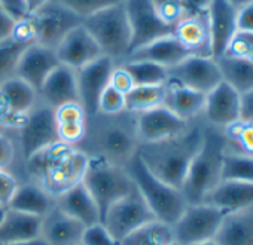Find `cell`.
<instances>
[{
	"mask_svg": "<svg viewBox=\"0 0 253 245\" xmlns=\"http://www.w3.org/2000/svg\"><path fill=\"white\" fill-rule=\"evenodd\" d=\"M201 140L203 131L191 130L169 140L146 143L137 150V155L157 178L182 190L189 165L200 149Z\"/></svg>",
	"mask_w": 253,
	"mask_h": 245,
	"instance_id": "obj_1",
	"label": "cell"
},
{
	"mask_svg": "<svg viewBox=\"0 0 253 245\" xmlns=\"http://www.w3.org/2000/svg\"><path fill=\"white\" fill-rule=\"evenodd\" d=\"M27 161L30 173L41 180L42 189L48 195L60 196L84 180L88 156L58 141Z\"/></svg>",
	"mask_w": 253,
	"mask_h": 245,
	"instance_id": "obj_2",
	"label": "cell"
},
{
	"mask_svg": "<svg viewBox=\"0 0 253 245\" xmlns=\"http://www.w3.org/2000/svg\"><path fill=\"white\" fill-rule=\"evenodd\" d=\"M225 155V137L214 128L203 131V140L195 153L182 193L188 205L203 204L206 196L222 180V159Z\"/></svg>",
	"mask_w": 253,
	"mask_h": 245,
	"instance_id": "obj_3",
	"label": "cell"
},
{
	"mask_svg": "<svg viewBox=\"0 0 253 245\" xmlns=\"http://www.w3.org/2000/svg\"><path fill=\"white\" fill-rule=\"evenodd\" d=\"M125 171L128 173L136 189L145 199L157 221L173 226L186 208L182 190L169 186L157 178L143 164L137 152L130 158Z\"/></svg>",
	"mask_w": 253,
	"mask_h": 245,
	"instance_id": "obj_4",
	"label": "cell"
},
{
	"mask_svg": "<svg viewBox=\"0 0 253 245\" xmlns=\"http://www.w3.org/2000/svg\"><path fill=\"white\" fill-rule=\"evenodd\" d=\"M82 183L94 198L100 211V218L104 217L115 202L134 190V183L128 173L103 155L88 158Z\"/></svg>",
	"mask_w": 253,
	"mask_h": 245,
	"instance_id": "obj_5",
	"label": "cell"
},
{
	"mask_svg": "<svg viewBox=\"0 0 253 245\" xmlns=\"http://www.w3.org/2000/svg\"><path fill=\"white\" fill-rule=\"evenodd\" d=\"M84 27L92 35L103 55L113 61L128 55L131 30L124 3L101 9L82 20Z\"/></svg>",
	"mask_w": 253,
	"mask_h": 245,
	"instance_id": "obj_6",
	"label": "cell"
},
{
	"mask_svg": "<svg viewBox=\"0 0 253 245\" xmlns=\"http://www.w3.org/2000/svg\"><path fill=\"white\" fill-rule=\"evenodd\" d=\"M226 214L209 204L186 205L182 215L171 226L179 245H194L214 239Z\"/></svg>",
	"mask_w": 253,
	"mask_h": 245,
	"instance_id": "obj_7",
	"label": "cell"
},
{
	"mask_svg": "<svg viewBox=\"0 0 253 245\" xmlns=\"http://www.w3.org/2000/svg\"><path fill=\"white\" fill-rule=\"evenodd\" d=\"M29 18L36 32V43L54 51L63 37L82 23L81 17L58 0H48L35 12L29 14Z\"/></svg>",
	"mask_w": 253,
	"mask_h": 245,
	"instance_id": "obj_8",
	"label": "cell"
},
{
	"mask_svg": "<svg viewBox=\"0 0 253 245\" xmlns=\"http://www.w3.org/2000/svg\"><path fill=\"white\" fill-rule=\"evenodd\" d=\"M124 6L131 30L128 55L160 37L173 35L174 29L163 21L152 0H125Z\"/></svg>",
	"mask_w": 253,
	"mask_h": 245,
	"instance_id": "obj_9",
	"label": "cell"
},
{
	"mask_svg": "<svg viewBox=\"0 0 253 245\" xmlns=\"http://www.w3.org/2000/svg\"><path fill=\"white\" fill-rule=\"evenodd\" d=\"M152 221L155 217L136 186L131 193L115 202L101 218L104 227L119 241Z\"/></svg>",
	"mask_w": 253,
	"mask_h": 245,
	"instance_id": "obj_10",
	"label": "cell"
},
{
	"mask_svg": "<svg viewBox=\"0 0 253 245\" xmlns=\"http://www.w3.org/2000/svg\"><path fill=\"white\" fill-rule=\"evenodd\" d=\"M169 79L203 94L210 92L223 80L217 61L211 57L200 55H189L177 66L169 69Z\"/></svg>",
	"mask_w": 253,
	"mask_h": 245,
	"instance_id": "obj_11",
	"label": "cell"
},
{
	"mask_svg": "<svg viewBox=\"0 0 253 245\" xmlns=\"http://www.w3.org/2000/svg\"><path fill=\"white\" fill-rule=\"evenodd\" d=\"M20 128L23 153L27 159L60 141L55 110L51 107H41L30 111Z\"/></svg>",
	"mask_w": 253,
	"mask_h": 245,
	"instance_id": "obj_12",
	"label": "cell"
},
{
	"mask_svg": "<svg viewBox=\"0 0 253 245\" xmlns=\"http://www.w3.org/2000/svg\"><path fill=\"white\" fill-rule=\"evenodd\" d=\"M38 91L17 76L0 80V124L21 127L32 111Z\"/></svg>",
	"mask_w": 253,
	"mask_h": 245,
	"instance_id": "obj_13",
	"label": "cell"
},
{
	"mask_svg": "<svg viewBox=\"0 0 253 245\" xmlns=\"http://www.w3.org/2000/svg\"><path fill=\"white\" fill-rule=\"evenodd\" d=\"M113 67L115 61L106 55H101L76 71L79 104L85 110L86 116L98 114V101L103 91L109 86Z\"/></svg>",
	"mask_w": 253,
	"mask_h": 245,
	"instance_id": "obj_14",
	"label": "cell"
},
{
	"mask_svg": "<svg viewBox=\"0 0 253 245\" xmlns=\"http://www.w3.org/2000/svg\"><path fill=\"white\" fill-rule=\"evenodd\" d=\"M55 54L60 64L70 67L75 71L103 55L98 43L82 23L63 37V40L55 48Z\"/></svg>",
	"mask_w": 253,
	"mask_h": 245,
	"instance_id": "obj_15",
	"label": "cell"
},
{
	"mask_svg": "<svg viewBox=\"0 0 253 245\" xmlns=\"http://www.w3.org/2000/svg\"><path fill=\"white\" fill-rule=\"evenodd\" d=\"M137 114V136L143 144L169 140L186 131V120L180 119L166 105H158Z\"/></svg>",
	"mask_w": 253,
	"mask_h": 245,
	"instance_id": "obj_16",
	"label": "cell"
},
{
	"mask_svg": "<svg viewBox=\"0 0 253 245\" xmlns=\"http://www.w3.org/2000/svg\"><path fill=\"white\" fill-rule=\"evenodd\" d=\"M207 20L211 42V58H220L237 33V9L228 0H211L207 6Z\"/></svg>",
	"mask_w": 253,
	"mask_h": 245,
	"instance_id": "obj_17",
	"label": "cell"
},
{
	"mask_svg": "<svg viewBox=\"0 0 253 245\" xmlns=\"http://www.w3.org/2000/svg\"><path fill=\"white\" fill-rule=\"evenodd\" d=\"M204 111L216 127H231L241 120V94L222 80L206 94Z\"/></svg>",
	"mask_w": 253,
	"mask_h": 245,
	"instance_id": "obj_18",
	"label": "cell"
},
{
	"mask_svg": "<svg viewBox=\"0 0 253 245\" xmlns=\"http://www.w3.org/2000/svg\"><path fill=\"white\" fill-rule=\"evenodd\" d=\"M58 66L60 61L54 49H49L39 43H33L23 52L14 76L23 79L39 92L45 79Z\"/></svg>",
	"mask_w": 253,
	"mask_h": 245,
	"instance_id": "obj_19",
	"label": "cell"
},
{
	"mask_svg": "<svg viewBox=\"0 0 253 245\" xmlns=\"http://www.w3.org/2000/svg\"><path fill=\"white\" fill-rule=\"evenodd\" d=\"M39 92L48 103V107L54 110L70 103H79L76 71L60 64L45 79Z\"/></svg>",
	"mask_w": 253,
	"mask_h": 245,
	"instance_id": "obj_20",
	"label": "cell"
},
{
	"mask_svg": "<svg viewBox=\"0 0 253 245\" xmlns=\"http://www.w3.org/2000/svg\"><path fill=\"white\" fill-rule=\"evenodd\" d=\"M222 210L226 215L246 211L253 205V183L220 181L203 201Z\"/></svg>",
	"mask_w": 253,
	"mask_h": 245,
	"instance_id": "obj_21",
	"label": "cell"
},
{
	"mask_svg": "<svg viewBox=\"0 0 253 245\" xmlns=\"http://www.w3.org/2000/svg\"><path fill=\"white\" fill-rule=\"evenodd\" d=\"M206 11L197 15L185 17L173 30L176 39L191 55L211 57L210 30Z\"/></svg>",
	"mask_w": 253,
	"mask_h": 245,
	"instance_id": "obj_22",
	"label": "cell"
},
{
	"mask_svg": "<svg viewBox=\"0 0 253 245\" xmlns=\"http://www.w3.org/2000/svg\"><path fill=\"white\" fill-rule=\"evenodd\" d=\"M58 198L60 210L69 217L79 221L81 224H84L85 227L101 221L98 207L82 181L60 195Z\"/></svg>",
	"mask_w": 253,
	"mask_h": 245,
	"instance_id": "obj_23",
	"label": "cell"
},
{
	"mask_svg": "<svg viewBox=\"0 0 253 245\" xmlns=\"http://www.w3.org/2000/svg\"><path fill=\"white\" fill-rule=\"evenodd\" d=\"M191 54L183 48V45L176 39L174 35H169L154 40L152 43L134 51L130 54L128 60H140V61H151L160 64L166 69H171L183 61Z\"/></svg>",
	"mask_w": 253,
	"mask_h": 245,
	"instance_id": "obj_24",
	"label": "cell"
},
{
	"mask_svg": "<svg viewBox=\"0 0 253 245\" xmlns=\"http://www.w3.org/2000/svg\"><path fill=\"white\" fill-rule=\"evenodd\" d=\"M42 221V238L48 245H76L81 242L85 226L64 214L60 208L46 214Z\"/></svg>",
	"mask_w": 253,
	"mask_h": 245,
	"instance_id": "obj_25",
	"label": "cell"
},
{
	"mask_svg": "<svg viewBox=\"0 0 253 245\" xmlns=\"http://www.w3.org/2000/svg\"><path fill=\"white\" fill-rule=\"evenodd\" d=\"M42 221L43 217L8 210L5 220L0 224V242L6 245L42 238Z\"/></svg>",
	"mask_w": 253,
	"mask_h": 245,
	"instance_id": "obj_26",
	"label": "cell"
},
{
	"mask_svg": "<svg viewBox=\"0 0 253 245\" xmlns=\"http://www.w3.org/2000/svg\"><path fill=\"white\" fill-rule=\"evenodd\" d=\"M164 86H166V100L163 105L170 108L180 119L188 122V119L194 117L195 114L204 110L206 94L183 86L171 79H167Z\"/></svg>",
	"mask_w": 253,
	"mask_h": 245,
	"instance_id": "obj_27",
	"label": "cell"
},
{
	"mask_svg": "<svg viewBox=\"0 0 253 245\" xmlns=\"http://www.w3.org/2000/svg\"><path fill=\"white\" fill-rule=\"evenodd\" d=\"M214 241L217 245H253V212L240 211L226 215Z\"/></svg>",
	"mask_w": 253,
	"mask_h": 245,
	"instance_id": "obj_28",
	"label": "cell"
},
{
	"mask_svg": "<svg viewBox=\"0 0 253 245\" xmlns=\"http://www.w3.org/2000/svg\"><path fill=\"white\" fill-rule=\"evenodd\" d=\"M86 114L79 103H70L55 108V122L58 139L69 146L81 141L86 131Z\"/></svg>",
	"mask_w": 253,
	"mask_h": 245,
	"instance_id": "obj_29",
	"label": "cell"
},
{
	"mask_svg": "<svg viewBox=\"0 0 253 245\" xmlns=\"http://www.w3.org/2000/svg\"><path fill=\"white\" fill-rule=\"evenodd\" d=\"M6 208L29 215L45 217L51 210V198L42 187L33 184L18 186Z\"/></svg>",
	"mask_w": 253,
	"mask_h": 245,
	"instance_id": "obj_30",
	"label": "cell"
},
{
	"mask_svg": "<svg viewBox=\"0 0 253 245\" xmlns=\"http://www.w3.org/2000/svg\"><path fill=\"white\" fill-rule=\"evenodd\" d=\"M216 61L219 64L222 79L237 92L244 94L253 89V63L231 55H222Z\"/></svg>",
	"mask_w": 253,
	"mask_h": 245,
	"instance_id": "obj_31",
	"label": "cell"
},
{
	"mask_svg": "<svg viewBox=\"0 0 253 245\" xmlns=\"http://www.w3.org/2000/svg\"><path fill=\"white\" fill-rule=\"evenodd\" d=\"M166 100L164 85H136L125 94V110L133 113L148 111L163 105Z\"/></svg>",
	"mask_w": 253,
	"mask_h": 245,
	"instance_id": "obj_32",
	"label": "cell"
},
{
	"mask_svg": "<svg viewBox=\"0 0 253 245\" xmlns=\"http://www.w3.org/2000/svg\"><path fill=\"white\" fill-rule=\"evenodd\" d=\"M121 245H179L174 239L171 226L161 221H152L139 230L133 232L125 239L121 241Z\"/></svg>",
	"mask_w": 253,
	"mask_h": 245,
	"instance_id": "obj_33",
	"label": "cell"
},
{
	"mask_svg": "<svg viewBox=\"0 0 253 245\" xmlns=\"http://www.w3.org/2000/svg\"><path fill=\"white\" fill-rule=\"evenodd\" d=\"M124 66L130 71L134 86L136 85H164L169 79V69L160 64L151 63V61L128 60Z\"/></svg>",
	"mask_w": 253,
	"mask_h": 245,
	"instance_id": "obj_34",
	"label": "cell"
},
{
	"mask_svg": "<svg viewBox=\"0 0 253 245\" xmlns=\"http://www.w3.org/2000/svg\"><path fill=\"white\" fill-rule=\"evenodd\" d=\"M101 147L106 152V158L124 159L131 158L134 152V139L122 128L106 130L101 136Z\"/></svg>",
	"mask_w": 253,
	"mask_h": 245,
	"instance_id": "obj_35",
	"label": "cell"
},
{
	"mask_svg": "<svg viewBox=\"0 0 253 245\" xmlns=\"http://www.w3.org/2000/svg\"><path fill=\"white\" fill-rule=\"evenodd\" d=\"M253 183V158L244 155H223L220 181Z\"/></svg>",
	"mask_w": 253,
	"mask_h": 245,
	"instance_id": "obj_36",
	"label": "cell"
},
{
	"mask_svg": "<svg viewBox=\"0 0 253 245\" xmlns=\"http://www.w3.org/2000/svg\"><path fill=\"white\" fill-rule=\"evenodd\" d=\"M29 46L20 43L12 36L0 42V80L15 74L17 64Z\"/></svg>",
	"mask_w": 253,
	"mask_h": 245,
	"instance_id": "obj_37",
	"label": "cell"
},
{
	"mask_svg": "<svg viewBox=\"0 0 253 245\" xmlns=\"http://www.w3.org/2000/svg\"><path fill=\"white\" fill-rule=\"evenodd\" d=\"M58 2L84 20L101 9H106L118 3H124L125 0H58Z\"/></svg>",
	"mask_w": 253,
	"mask_h": 245,
	"instance_id": "obj_38",
	"label": "cell"
},
{
	"mask_svg": "<svg viewBox=\"0 0 253 245\" xmlns=\"http://www.w3.org/2000/svg\"><path fill=\"white\" fill-rule=\"evenodd\" d=\"M152 2L163 21L173 29L186 17L182 0H152Z\"/></svg>",
	"mask_w": 253,
	"mask_h": 245,
	"instance_id": "obj_39",
	"label": "cell"
},
{
	"mask_svg": "<svg viewBox=\"0 0 253 245\" xmlns=\"http://www.w3.org/2000/svg\"><path fill=\"white\" fill-rule=\"evenodd\" d=\"M81 244L82 245H121V241L116 239L100 221L85 227L81 238Z\"/></svg>",
	"mask_w": 253,
	"mask_h": 245,
	"instance_id": "obj_40",
	"label": "cell"
},
{
	"mask_svg": "<svg viewBox=\"0 0 253 245\" xmlns=\"http://www.w3.org/2000/svg\"><path fill=\"white\" fill-rule=\"evenodd\" d=\"M223 55H231L253 63V33L237 32Z\"/></svg>",
	"mask_w": 253,
	"mask_h": 245,
	"instance_id": "obj_41",
	"label": "cell"
},
{
	"mask_svg": "<svg viewBox=\"0 0 253 245\" xmlns=\"http://www.w3.org/2000/svg\"><path fill=\"white\" fill-rule=\"evenodd\" d=\"M125 110V95L113 89L110 85L103 91L98 101V113L101 114H119Z\"/></svg>",
	"mask_w": 253,
	"mask_h": 245,
	"instance_id": "obj_42",
	"label": "cell"
},
{
	"mask_svg": "<svg viewBox=\"0 0 253 245\" xmlns=\"http://www.w3.org/2000/svg\"><path fill=\"white\" fill-rule=\"evenodd\" d=\"M109 85L119 91L121 94H126L130 92L134 86V82H133V77L130 74V71L125 69V66H121V67H113L112 73H110V79H109Z\"/></svg>",
	"mask_w": 253,
	"mask_h": 245,
	"instance_id": "obj_43",
	"label": "cell"
},
{
	"mask_svg": "<svg viewBox=\"0 0 253 245\" xmlns=\"http://www.w3.org/2000/svg\"><path fill=\"white\" fill-rule=\"evenodd\" d=\"M235 24H237V32L253 33V2L237 9Z\"/></svg>",
	"mask_w": 253,
	"mask_h": 245,
	"instance_id": "obj_44",
	"label": "cell"
},
{
	"mask_svg": "<svg viewBox=\"0 0 253 245\" xmlns=\"http://www.w3.org/2000/svg\"><path fill=\"white\" fill-rule=\"evenodd\" d=\"M17 187V180L5 170H0V205H8Z\"/></svg>",
	"mask_w": 253,
	"mask_h": 245,
	"instance_id": "obj_45",
	"label": "cell"
},
{
	"mask_svg": "<svg viewBox=\"0 0 253 245\" xmlns=\"http://www.w3.org/2000/svg\"><path fill=\"white\" fill-rule=\"evenodd\" d=\"M15 24L17 18L12 14H9L3 6H0V42L11 37Z\"/></svg>",
	"mask_w": 253,
	"mask_h": 245,
	"instance_id": "obj_46",
	"label": "cell"
},
{
	"mask_svg": "<svg viewBox=\"0 0 253 245\" xmlns=\"http://www.w3.org/2000/svg\"><path fill=\"white\" fill-rule=\"evenodd\" d=\"M14 144L12 141L5 137L0 136V170H5L6 167H9V164L14 159Z\"/></svg>",
	"mask_w": 253,
	"mask_h": 245,
	"instance_id": "obj_47",
	"label": "cell"
},
{
	"mask_svg": "<svg viewBox=\"0 0 253 245\" xmlns=\"http://www.w3.org/2000/svg\"><path fill=\"white\" fill-rule=\"evenodd\" d=\"M0 6H3L17 20H21L29 15L24 0H0Z\"/></svg>",
	"mask_w": 253,
	"mask_h": 245,
	"instance_id": "obj_48",
	"label": "cell"
},
{
	"mask_svg": "<svg viewBox=\"0 0 253 245\" xmlns=\"http://www.w3.org/2000/svg\"><path fill=\"white\" fill-rule=\"evenodd\" d=\"M241 120L253 122V89L241 94Z\"/></svg>",
	"mask_w": 253,
	"mask_h": 245,
	"instance_id": "obj_49",
	"label": "cell"
},
{
	"mask_svg": "<svg viewBox=\"0 0 253 245\" xmlns=\"http://www.w3.org/2000/svg\"><path fill=\"white\" fill-rule=\"evenodd\" d=\"M210 2L211 0H182L186 17L204 12L207 9V6L210 5Z\"/></svg>",
	"mask_w": 253,
	"mask_h": 245,
	"instance_id": "obj_50",
	"label": "cell"
},
{
	"mask_svg": "<svg viewBox=\"0 0 253 245\" xmlns=\"http://www.w3.org/2000/svg\"><path fill=\"white\" fill-rule=\"evenodd\" d=\"M238 139L241 140L243 146L249 150L253 152V128H244L240 134H238Z\"/></svg>",
	"mask_w": 253,
	"mask_h": 245,
	"instance_id": "obj_51",
	"label": "cell"
},
{
	"mask_svg": "<svg viewBox=\"0 0 253 245\" xmlns=\"http://www.w3.org/2000/svg\"><path fill=\"white\" fill-rule=\"evenodd\" d=\"M48 0H24V3H26V6H27V12L29 14H32V12H35L38 8H41L43 3H46Z\"/></svg>",
	"mask_w": 253,
	"mask_h": 245,
	"instance_id": "obj_52",
	"label": "cell"
},
{
	"mask_svg": "<svg viewBox=\"0 0 253 245\" xmlns=\"http://www.w3.org/2000/svg\"><path fill=\"white\" fill-rule=\"evenodd\" d=\"M6 245H48V242L43 238H38V239L27 241V242H17V244H6Z\"/></svg>",
	"mask_w": 253,
	"mask_h": 245,
	"instance_id": "obj_53",
	"label": "cell"
},
{
	"mask_svg": "<svg viewBox=\"0 0 253 245\" xmlns=\"http://www.w3.org/2000/svg\"><path fill=\"white\" fill-rule=\"evenodd\" d=\"M228 2H229L235 9H238V8H241V6H244V5H247V3H252L253 0H228Z\"/></svg>",
	"mask_w": 253,
	"mask_h": 245,
	"instance_id": "obj_54",
	"label": "cell"
},
{
	"mask_svg": "<svg viewBox=\"0 0 253 245\" xmlns=\"http://www.w3.org/2000/svg\"><path fill=\"white\" fill-rule=\"evenodd\" d=\"M6 212H8V208L5 205H0V224H2V221L5 220Z\"/></svg>",
	"mask_w": 253,
	"mask_h": 245,
	"instance_id": "obj_55",
	"label": "cell"
},
{
	"mask_svg": "<svg viewBox=\"0 0 253 245\" xmlns=\"http://www.w3.org/2000/svg\"><path fill=\"white\" fill-rule=\"evenodd\" d=\"M194 245H217V242L214 239H209V241H203V242H198V244H194Z\"/></svg>",
	"mask_w": 253,
	"mask_h": 245,
	"instance_id": "obj_56",
	"label": "cell"
},
{
	"mask_svg": "<svg viewBox=\"0 0 253 245\" xmlns=\"http://www.w3.org/2000/svg\"><path fill=\"white\" fill-rule=\"evenodd\" d=\"M76 245H82V244H76Z\"/></svg>",
	"mask_w": 253,
	"mask_h": 245,
	"instance_id": "obj_57",
	"label": "cell"
},
{
	"mask_svg": "<svg viewBox=\"0 0 253 245\" xmlns=\"http://www.w3.org/2000/svg\"><path fill=\"white\" fill-rule=\"evenodd\" d=\"M0 245H3V244H2V242H0Z\"/></svg>",
	"mask_w": 253,
	"mask_h": 245,
	"instance_id": "obj_58",
	"label": "cell"
}]
</instances>
